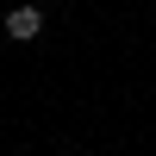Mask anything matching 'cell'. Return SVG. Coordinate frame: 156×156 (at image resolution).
<instances>
[{
  "label": "cell",
  "mask_w": 156,
  "mask_h": 156,
  "mask_svg": "<svg viewBox=\"0 0 156 156\" xmlns=\"http://www.w3.org/2000/svg\"><path fill=\"white\" fill-rule=\"evenodd\" d=\"M37 31H44V12H37L31 0H25V6H12V12H6V37H12V44H31Z\"/></svg>",
  "instance_id": "cell-1"
}]
</instances>
